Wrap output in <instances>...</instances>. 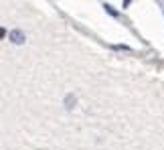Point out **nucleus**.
Wrapping results in <instances>:
<instances>
[{
    "mask_svg": "<svg viewBox=\"0 0 164 150\" xmlns=\"http://www.w3.org/2000/svg\"><path fill=\"white\" fill-rule=\"evenodd\" d=\"M4 34H6V33H4V29H0V39H2V37H4Z\"/></svg>",
    "mask_w": 164,
    "mask_h": 150,
    "instance_id": "2",
    "label": "nucleus"
},
{
    "mask_svg": "<svg viewBox=\"0 0 164 150\" xmlns=\"http://www.w3.org/2000/svg\"><path fill=\"white\" fill-rule=\"evenodd\" d=\"M10 39H12V43H16V45L24 43V34H22V30H12V33H10Z\"/></svg>",
    "mask_w": 164,
    "mask_h": 150,
    "instance_id": "1",
    "label": "nucleus"
}]
</instances>
